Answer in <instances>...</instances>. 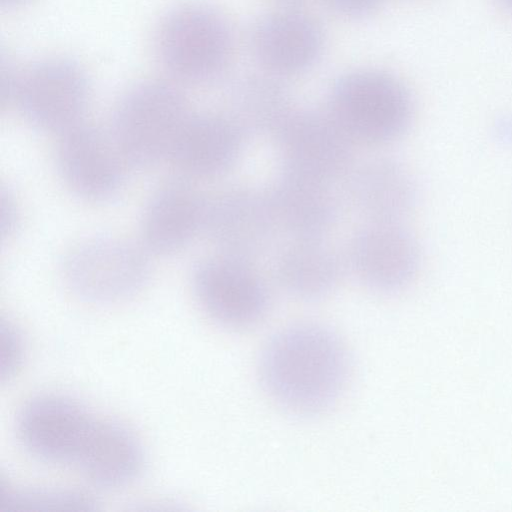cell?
<instances>
[{"label": "cell", "mask_w": 512, "mask_h": 512, "mask_svg": "<svg viewBox=\"0 0 512 512\" xmlns=\"http://www.w3.org/2000/svg\"><path fill=\"white\" fill-rule=\"evenodd\" d=\"M324 40L319 22L295 9L262 16L249 37L252 54L262 71L281 79L310 70L322 55Z\"/></svg>", "instance_id": "obj_13"}, {"label": "cell", "mask_w": 512, "mask_h": 512, "mask_svg": "<svg viewBox=\"0 0 512 512\" xmlns=\"http://www.w3.org/2000/svg\"><path fill=\"white\" fill-rule=\"evenodd\" d=\"M97 509V501L82 491L18 487L1 480L2 512H89Z\"/></svg>", "instance_id": "obj_21"}, {"label": "cell", "mask_w": 512, "mask_h": 512, "mask_svg": "<svg viewBox=\"0 0 512 512\" xmlns=\"http://www.w3.org/2000/svg\"><path fill=\"white\" fill-rule=\"evenodd\" d=\"M206 199L184 181L160 187L148 201L142 218L146 249L170 255L187 246L203 232Z\"/></svg>", "instance_id": "obj_16"}, {"label": "cell", "mask_w": 512, "mask_h": 512, "mask_svg": "<svg viewBox=\"0 0 512 512\" xmlns=\"http://www.w3.org/2000/svg\"><path fill=\"white\" fill-rule=\"evenodd\" d=\"M274 268L282 288L303 301L325 298L342 275L340 257L324 238L292 239L279 252Z\"/></svg>", "instance_id": "obj_18"}, {"label": "cell", "mask_w": 512, "mask_h": 512, "mask_svg": "<svg viewBox=\"0 0 512 512\" xmlns=\"http://www.w3.org/2000/svg\"><path fill=\"white\" fill-rule=\"evenodd\" d=\"M19 221L18 207L12 192L4 187L1 189V234L2 238L11 237Z\"/></svg>", "instance_id": "obj_24"}, {"label": "cell", "mask_w": 512, "mask_h": 512, "mask_svg": "<svg viewBox=\"0 0 512 512\" xmlns=\"http://www.w3.org/2000/svg\"><path fill=\"white\" fill-rule=\"evenodd\" d=\"M244 140L225 114H191L175 140L169 159L188 176L213 178L232 167Z\"/></svg>", "instance_id": "obj_17"}, {"label": "cell", "mask_w": 512, "mask_h": 512, "mask_svg": "<svg viewBox=\"0 0 512 512\" xmlns=\"http://www.w3.org/2000/svg\"><path fill=\"white\" fill-rule=\"evenodd\" d=\"M260 384L286 413L314 417L331 409L350 377L348 349L339 334L318 322H299L275 332L258 360Z\"/></svg>", "instance_id": "obj_1"}, {"label": "cell", "mask_w": 512, "mask_h": 512, "mask_svg": "<svg viewBox=\"0 0 512 512\" xmlns=\"http://www.w3.org/2000/svg\"><path fill=\"white\" fill-rule=\"evenodd\" d=\"M101 420L77 400L42 394L23 405L16 428L23 446L34 457L79 469L94 444Z\"/></svg>", "instance_id": "obj_7"}, {"label": "cell", "mask_w": 512, "mask_h": 512, "mask_svg": "<svg viewBox=\"0 0 512 512\" xmlns=\"http://www.w3.org/2000/svg\"><path fill=\"white\" fill-rule=\"evenodd\" d=\"M62 271L66 284L79 298L108 304L140 292L149 279L151 265L140 247L115 237H98L72 248Z\"/></svg>", "instance_id": "obj_6"}, {"label": "cell", "mask_w": 512, "mask_h": 512, "mask_svg": "<svg viewBox=\"0 0 512 512\" xmlns=\"http://www.w3.org/2000/svg\"><path fill=\"white\" fill-rule=\"evenodd\" d=\"M1 379H11L21 367L25 354V344L20 330L11 322L1 321Z\"/></svg>", "instance_id": "obj_22"}, {"label": "cell", "mask_w": 512, "mask_h": 512, "mask_svg": "<svg viewBox=\"0 0 512 512\" xmlns=\"http://www.w3.org/2000/svg\"><path fill=\"white\" fill-rule=\"evenodd\" d=\"M284 1H287V2H297V1H301V0H284Z\"/></svg>", "instance_id": "obj_27"}, {"label": "cell", "mask_w": 512, "mask_h": 512, "mask_svg": "<svg viewBox=\"0 0 512 512\" xmlns=\"http://www.w3.org/2000/svg\"><path fill=\"white\" fill-rule=\"evenodd\" d=\"M56 163L73 193L98 202L120 192L129 166L110 131L83 122L60 134Z\"/></svg>", "instance_id": "obj_11"}, {"label": "cell", "mask_w": 512, "mask_h": 512, "mask_svg": "<svg viewBox=\"0 0 512 512\" xmlns=\"http://www.w3.org/2000/svg\"><path fill=\"white\" fill-rule=\"evenodd\" d=\"M384 0H325L339 15L349 18L365 17L377 10Z\"/></svg>", "instance_id": "obj_23"}, {"label": "cell", "mask_w": 512, "mask_h": 512, "mask_svg": "<svg viewBox=\"0 0 512 512\" xmlns=\"http://www.w3.org/2000/svg\"><path fill=\"white\" fill-rule=\"evenodd\" d=\"M28 0H1L3 8L12 9L25 4Z\"/></svg>", "instance_id": "obj_25"}, {"label": "cell", "mask_w": 512, "mask_h": 512, "mask_svg": "<svg viewBox=\"0 0 512 512\" xmlns=\"http://www.w3.org/2000/svg\"><path fill=\"white\" fill-rule=\"evenodd\" d=\"M349 259L358 278L379 293H394L406 287L420 266L415 237L401 222H371L352 237Z\"/></svg>", "instance_id": "obj_12"}, {"label": "cell", "mask_w": 512, "mask_h": 512, "mask_svg": "<svg viewBox=\"0 0 512 512\" xmlns=\"http://www.w3.org/2000/svg\"><path fill=\"white\" fill-rule=\"evenodd\" d=\"M225 114L245 139L274 136L295 106L282 79L265 71L240 77L231 87Z\"/></svg>", "instance_id": "obj_19"}, {"label": "cell", "mask_w": 512, "mask_h": 512, "mask_svg": "<svg viewBox=\"0 0 512 512\" xmlns=\"http://www.w3.org/2000/svg\"><path fill=\"white\" fill-rule=\"evenodd\" d=\"M233 47V31L227 19L201 3L172 9L156 34L162 66L175 79L190 84L218 78L231 60Z\"/></svg>", "instance_id": "obj_5"}, {"label": "cell", "mask_w": 512, "mask_h": 512, "mask_svg": "<svg viewBox=\"0 0 512 512\" xmlns=\"http://www.w3.org/2000/svg\"><path fill=\"white\" fill-rule=\"evenodd\" d=\"M331 186L281 169L266 191L280 230L292 239L325 238L339 214Z\"/></svg>", "instance_id": "obj_15"}, {"label": "cell", "mask_w": 512, "mask_h": 512, "mask_svg": "<svg viewBox=\"0 0 512 512\" xmlns=\"http://www.w3.org/2000/svg\"><path fill=\"white\" fill-rule=\"evenodd\" d=\"M327 110L354 143L382 145L409 130L414 103L408 88L394 75L360 69L334 81Z\"/></svg>", "instance_id": "obj_2"}, {"label": "cell", "mask_w": 512, "mask_h": 512, "mask_svg": "<svg viewBox=\"0 0 512 512\" xmlns=\"http://www.w3.org/2000/svg\"><path fill=\"white\" fill-rule=\"evenodd\" d=\"M100 427L79 470L103 487L127 485L142 471L143 447L136 435L119 422L102 418Z\"/></svg>", "instance_id": "obj_20"}, {"label": "cell", "mask_w": 512, "mask_h": 512, "mask_svg": "<svg viewBox=\"0 0 512 512\" xmlns=\"http://www.w3.org/2000/svg\"><path fill=\"white\" fill-rule=\"evenodd\" d=\"M346 196L371 222H401L414 208L417 187L409 170L390 157L353 166L345 177Z\"/></svg>", "instance_id": "obj_14"}, {"label": "cell", "mask_w": 512, "mask_h": 512, "mask_svg": "<svg viewBox=\"0 0 512 512\" xmlns=\"http://www.w3.org/2000/svg\"><path fill=\"white\" fill-rule=\"evenodd\" d=\"M190 115L187 100L175 85L148 80L130 88L120 99L110 133L130 167L149 168L169 159Z\"/></svg>", "instance_id": "obj_4"}, {"label": "cell", "mask_w": 512, "mask_h": 512, "mask_svg": "<svg viewBox=\"0 0 512 512\" xmlns=\"http://www.w3.org/2000/svg\"><path fill=\"white\" fill-rule=\"evenodd\" d=\"M192 287L205 314L229 330L255 328L270 310L269 287L253 263L226 254L199 261L193 268Z\"/></svg>", "instance_id": "obj_8"}, {"label": "cell", "mask_w": 512, "mask_h": 512, "mask_svg": "<svg viewBox=\"0 0 512 512\" xmlns=\"http://www.w3.org/2000/svg\"><path fill=\"white\" fill-rule=\"evenodd\" d=\"M279 230L267 192L235 187L206 199L203 232L219 253L253 263L272 248Z\"/></svg>", "instance_id": "obj_10"}, {"label": "cell", "mask_w": 512, "mask_h": 512, "mask_svg": "<svg viewBox=\"0 0 512 512\" xmlns=\"http://www.w3.org/2000/svg\"><path fill=\"white\" fill-rule=\"evenodd\" d=\"M86 72L75 61L49 58L17 72L1 68V105H15L38 129L62 134L82 123L90 101Z\"/></svg>", "instance_id": "obj_3"}, {"label": "cell", "mask_w": 512, "mask_h": 512, "mask_svg": "<svg viewBox=\"0 0 512 512\" xmlns=\"http://www.w3.org/2000/svg\"><path fill=\"white\" fill-rule=\"evenodd\" d=\"M273 138L282 170L332 185L354 166L355 143L328 110L295 107Z\"/></svg>", "instance_id": "obj_9"}, {"label": "cell", "mask_w": 512, "mask_h": 512, "mask_svg": "<svg viewBox=\"0 0 512 512\" xmlns=\"http://www.w3.org/2000/svg\"><path fill=\"white\" fill-rule=\"evenodd\" d=\"M499 4L512 14V0H497Z\"/></svg>", "instance_id": "obj_26"}]
</instances>
